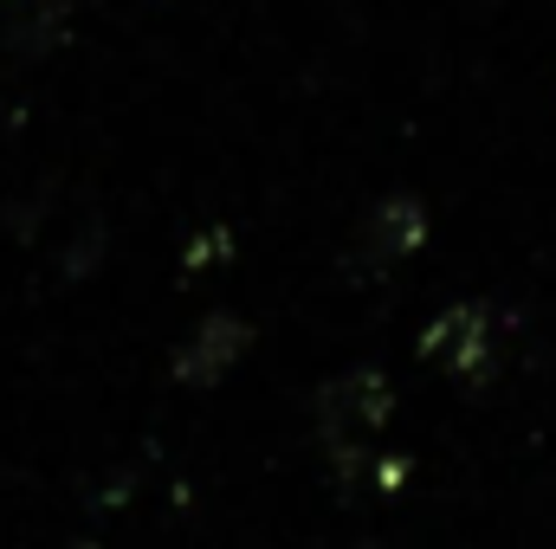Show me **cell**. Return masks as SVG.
Masks as SVG:
<instances>
[{"label":"cell","mask_w":556,"mask_h":549,"mask_svg":"<svg viewBox=\"0 0 556 549\" xmlns=\"http://www.w3.org/2000/svg\"><path fill=\"white\" fill-rule=\"evenodd\" d=\"M240 356H247V323L240 317H207L201 330H188V343L175 356V375L181 382H220Z\"/></svg>","instance_id":"2"},{"label":"cell","mask_w":556,"mask_h":549,"mask_svg":"<svg viewBox=\"0 0 556 549\" xmlns=\"http://www.w3.org/2000/svg\"><path fill=\"white\" fill-rule=\"evenodd\" d=\"M382 413H389V388H382L376 375H343V382H330L324 401H317V420H324V439H330V446L369 439V433L382 426Z\"/></svg>","instance_id":"1"},{"label":"cell","mask_w":556,"mask_h":549,"mask_svg":"<svg viewBox=\"0 0 556 549\" xmlns=\"http://www.w3.org/2000/svg\"><path fill=\"white\" fill-rule=\"evenodd\" d=\"M415 233H420V214L408 207V201H389V207L369 220V240H376L382 253H402V246H415Z\"/></svg>","instance_id":"3"}]
</instances>
